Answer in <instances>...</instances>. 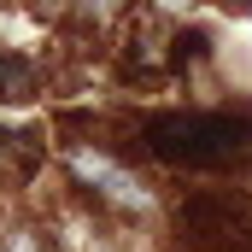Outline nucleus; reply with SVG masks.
I'll return each instance as SVG.
<instances>
[{
  "mask_svg": "<svg viewBox=\"0 0 252 252\" xmlns=\"http://www.w3.org/2000/svg\"><path fill=\"white\" fill-rule=\"evenodd\" d=\"M205 59H211V35L199 24H170V76H182Z\"/></svg>",
  "mask_w": 252,
  "mask_h": 252,
  "instance_id": "20e7f679",
  "label": "nucleus"
},
{
  "mask_svg": "<svg viewBox=\"0 0 252 252\" xmlns=\"http://www.w3.org/2000/svg\"><path fill=\"white\" fill-rule=\"evenodd\" d=\"M170 252H252V193L235 182L170 199Z\"/></svg>",
  "mask_w": 252,
  "mask_h": 252,
  "instance_id": "f03ea898",
  "label": "nucleus"
},
{
  "mask_svg": "<svg viewBox=\"0 0 252 252\" xmlns=\"http://www.w3.org/2000/svg\"><path fill=\"white\" fill-rule=\"evenodd\" d=\"M64 170H70V182L82 193V205H94L100 217H153L158 211V193L153 182L129 164L124 153H112V147H70L64 153Z\"/></svg>",
  "mask_w": 252,
  "mask_h": 252,
  "instance_id": "7ed1b4c3",
  "label": "nucleus"
},
{
  "mask_svg": "<svg viewBox=\"0 0 252 252\" xmlns=\"http://www.w3.org/2000/svg\"><path fill=\"white\" fill-rule=\"evenodd\" d=\"M0 252H59V247H53L47 229H35V223H12V229L0 235Z\"/></svg>",
  "mask_w": 252,
  "mask_h": 252,
  "instance_id": "39448f33",
  "label": "nucleus"
},
{
  "mask_svg": "<svg viewBox=\"0 0 252 252\" xmlns=\"http://www.w3.org/2000/svg\"><path fill=\"white\" fill-rule=\"evenodd\" d=\"M129 147L188 176H252V106L147 112L129 124Z\"/></svg>",
  "mask_w": 252,
  "mask_h": 252,
  "instance_id": "f257e3e1",
  "label": "nucleus"
}]
</instances>
